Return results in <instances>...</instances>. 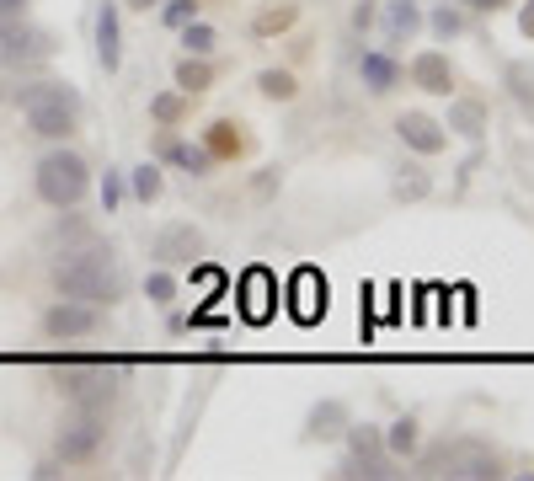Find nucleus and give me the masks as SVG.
I'll list each match as a JSON object with an SVG mask.
<instances>
[{
    "instance_id": "f257e3e1",
    "label": "nucleus",
    "mask_w": 534,
    "mask_h": 481,
    "mask_svg": "<svg viewBox=\"0 0 534 481\" xmlns=\"http://www.w3.org/2000/svg\"><path fill=\"white\" fill-rule=\"evenodd\" d=\"M49 278H54V294H59V300H86V305H97V310H102V305L113 310V305L123 300V289H129V278H123L113 246H107L102 236H86V241L65 246Z\"/></svg>"
},
{
    "instance_id": "f03ea898",
    "label": "nucleus",
    "mask_w": 534,
    "mask_h": 481,
    "mask_svg": "<svg viewBox=\"0 0 534 481\" xmlns=\"http://www.w3.org/2000/svg\"><path fill=\"white\" fill-rule=\"evenodd\" d=\"M33 182H38V198L49 209H75L91 193V166H86V155H75V150L59 145V150H49L38 161Z\"/></svg>"
},
{
    "instance_id": "7ed1b4c3",
    "label": "nucleus",
    "mask_w": 534,
    "mask_h": 481,
    "mask_svg": "<svg viewBox=\"0 0 534 481\" xmlns=\"http://www.w3.org/2000/svg\"><path fill=\"white\" fill-rule=\"evenodd\" d=\"M59 396L81 412H113L123 396V375L113 364H70L59 375Z\"/></svg>"
},
{
    "instance_id": "20e7f679",
    "label": "nucleus",
    "mask_w": 534,
    "mask_h": 481,
    "mask_svg": "<svg viewBox=\"0 0 534 481\" xmlns=\"http://www.w3.org/2000/svg\"><path fill=\"white\" fill-rule=\"evenodd\" d=\"M107 444V412H81L70 407L65 417H59V433H54V455L65 465H86L97 460Z\"/></svg>"
},
{
    "instance_id": "39448f33",
    "label": "nucleus",
    "mask_w": 534,
    "mask_h": 481,
    "mask_svg": "<svg viewBox=\"0 0 534 481\" xmlns=\"http://www.w3.org/2000/svg\"><path fill=\"white\" fill-rule=\"evenodd\" d=\"M59 54V38L49 27H27L22 17H11L0 27V70H38Z\"/></svg>"
},
{
    "instance_id": "423d86ee",
    "label": "nucleus",
    "mask_w": 534,
    "mask_h": 481,
    "mask_svg": "<svg viewBox=\"0 0 534 481\" xmlns=\"http://www.w3.org/2000/svg\"><path fill=\"white\" fill-rule=\"evenodd\" d=\"M444 476H454V481H497V476H508V471H502V455H497L492 444H481V439H449Z\"/></svg>"
},
{
    "instance_id": "0eeeda50",
    "label": "nucleus",
    "mask_w": 534,
    "mask_h": 481,
    "mask_svg": "<svg viewBox=\"0 0 534 481\" xmlns=\"http://www.w3.org/2000/svg\"><path fill=\"white\" fill-rule=\"evenodd\" d=\"M43 332L54 343H75V337H97L102 332V310L86 305V300H54L43 310Z\"/></svg>"
},
{
    "instance_id": "6e6552de",
    "label": "nucleus",
    "mask_w": 534,
    "mask_h": 481,
    "mask_svg": "<svg viewBox=\"0 0 534 481\" xmlns=\"http://www.w3.org/2000/svg\"><path fill=\"white\" fill-rule=\"evenodd\" d=\"M396 139H401V145L412 150V155H422V161H433V155L449 150V129H444V123H438L433 113H417V107L396 118Z\"/></svg>"
},
{
    "instance_id": "1a4fd4ad",
    "label": "nucleus",
    "mask_w": 534,
    "mask_h": 481,
    "mask_svg": "<svg viewBox=\"0 0 534 481\" xmlns=\"http://www.w3.org/2000/svg\"><path fill=\"white\" fill-rule=\"evenodd\" d=\"M155 155H161L166 166H177V172H187L193 182H203V177H214L219 172V161L203 145H193V139H177L171 129H161V139H155Z\"/></svg>"
},
{
    "instance_id": "9d476101",
    "label": "nucleus",
    "mask_w": 534,
    "mask_h": 481,
    "mask_svg": "<svg viewBox=\"0 0 534 481\" xmlns=\"http://www.w3.org/2000/svg\"><path fill=\"white\" fill-rule=\"evenodd\" d=\"M203 252H209V241H203V230H198L193 220H177V225H166L161 236H155V262H161V268L198 262Z\"/></svg>"
},
{
    "instance_id": "9b49d317",
    "label": "nucleus",
    "mask_w": 534,
    "mask_h": 481,
    "mask_svg": "<svg viewBox=\"0 0 534 481\" xmlns=\"http://www.w3.org/2000/svg\"><path fill=\"white\" fill-rule=\"evenodd\" d=\"M406 75H412V86L428 91V97H454V86H460V75H454V65H449L444 49H422Z\"/></svg>"
},
{
    "instance_id": "f8f14e48",
    "label": "nucleus",
    "mask_w": 534,
    "mask_h": 481,
    "mask_svg": "<svg viewBox=\"0 0 534 481\" xmlns=\"http://www.w3.org/2000/svg\"><path fill=\"white\" fill-rule=\"evenodd\" d=\"M91 38H97V65L113 75L123 65V27H118V0H102L97 22H91Z\"/></svg>"
},
{
    "instance_id": "ddd939ff",
    "label": "nucleus",
    "mask_w": 534,
    "mask_h": 481,
    "mask_svg": "<svg viewBox=\"0 0 534 481\" xmlns=\"http://www.w3.org/2000/svg\"><path fill=\"white\" fill-rule=\"evenodd\" d=\"M358 81L369 86V97H390L401 86V59L390 49H364L358 54Z\"/></svg>"
},
{
    "instance_id": "4468645a",
    "label": "nucleus",
    "mask_w": 534,
    "mask_h": 481,
    "mask_svg": "<svg viewBox=\"0 0 534 481\" xmlns=\"http://www.w3.org/2000/svg\"><path fill=\"white\" fill-rule=\"evenodd\" d=\"M422 33V6L417 0H385V49L396 54L406 43H417Z\"/></svg>"
},
{
    "instance_id": "2eb2a0df",
    "label": "nucleus",
    "mask_w": 534,
    "mask_h": 481,
    "mask_svg": "<svg viewBox=\"0 0 534 481\" xmlns=\"http://www.w3.org/2000/svg\"><path fill=\"white\" fill-rule=\"evenodd\" d=\"M11 102L17 107H70V113H81V91L70 81H33V86H17L11 91Z\"/></svg>"
},
{
    "instance_id": "dca6fc26",
    "label": "nucleus",
    "mask_w": 534,
    "mask_h": 481,
    "mask_svg": "<svg viewBox=\"0 0 534 481\" xmlns=\"http://www.w3.org/2000/svg\"><path fill=\"white\" fill-rule=\"evenodd\" d=\"M203 150L214 155V161H241V155L251 150V139L241 134V123L235 118H214L209 129H203V139H198Z\"/></svg>"
},
{
    "instance_id": "f3484780",
    "label": "nucleus",
    "mask_w": 534,
    "mask_h": 481,
    "mask_svg": "<svg viewBox=\"0 0 534 481\" xmlns=\"http://www.w3.org/2000/svg\"><path fill=\"white\" fill-rule=\"evenodd\" d=\"M337 476L342 481H390V476H401V460L396 455H342Z\"/></svg>"
},
{
    "instance_id": "a211bd4d",
    "label": "nucleus",
    "mask_w": 534,
    "mask_h": 481,
    "mask_svg": "<svg viewBox=\"0 0 534 481\" xmlns=\"http://www.w3.org/2000/svg\"><path fill=\"white\" fill-rule=\"evenodd\" d=\"M353 423V412H348V401H316L305 417V439H342V428Z\"/></svg>"
},
{
    "instance_id": "6ab92c4d",
    "label": "nucleus",
    "mask_w": 534,
    "mask_h": 481,
    "mask_svg": "<svg viewBox=\"0 0 534 481\" xmlns=\"http://www.w3.org/2000/svg\"><path fill=\"white\" fill-rule=\"evenodd\" d=\"M22 118L38 139H70L81 113H70V107H22Z\"/></svg>"
},
{
    "instance_id": "aec40b11",
    "label": "nucleus",
    "mask_w": 534,
    "mask_h": 481,
    "mask_svg": "<svg viewBox=\"0 0 534 481\" xmlns=\"http://www.w3.org/2000/svg\"><path fill=\"white\" fill-rule=\"evenodd\" d=\"M444 129L460 134V139H481V134H486V102H476V97H454Z\"/></svg>"
},
{
    "instance_id": "412c9836",
    "label": "nucleus",
    "mask_w": 534,
    "mask_h": 481,
    "mask_svg": "<svg viewBox=\"0 0 534 481\" xmlns=\"http://www.w3.org/2000/svg\"><path fill=\"white\" fill-rule=\"evenodd\" d=\"M171 81H177L182 97H203V91L214 86V65H209L203 54H182L177 70H171Z\"/></svg>"
},
{
    "instance_id": "4be33fe9",
    "label": "nucleus",
    "mask_w": 534,
    "mask_h": 481,
    "mask_svg": "<svg viewBox=\"0 0 534 481\" xmlns=\"http://www.w3.org/2000/svg\"><path fill=\"white\" fill-rule=\"evenodd\" d=\"M294 22H300V6H294V0H278V6H262L257 17H251V38H278V33H289Z\"/></svg>"
},
{
    "instance_id": "5701e85b",
    "label": "nucleus",
    "mask_w": 534,
    "mask_h": 481,
    "mask_svg": "<svg viewBox=\"0 0 534 481\" xmlns=\"http://www.w3.org/2000/svg\"><path fill=\"white\" fill-rule=\"evenodd\" d=\"M123 177H129V198H134V204H145V209L166 193V177H161V166H155V161H139Z\"/></svg>"
},
{
    "instance_id": "b1692460",
    "label": "nucleus",
    "mask_w": 534,
    "mask_h": 481,
    "mask_svg": "<svg viewBox=\"0 0 534 481\" xmlns=\"http://www.w3.org/2000/svg\"><path fill=\"white\" fill-rule=\"evenodd\" d=\"M422 27H428V33H433L438 43H454L470 22H465V6H449V0H438L428 17H422Z\"/></svg>"
},
{
    "instance_id": "393cba45",
    "label": "nucleus",
    "mask_w": 534,
    "mask_h": 481,
    "mask_svg": "<svg viewBox=\"0 0 534 481\" xmlns=\"http://www.w3.org/2000/svg\"><path fill=\"white\" fill-rule=\"evenodd\" d=\"M385 449H390V455H396V460H412L417 449H422V423H417L412 412H406V417H396V423L385 428Z\"/></svg>"
},
{
    "instance_id": "a878e982",
    "label": "nucleus",
    "mask_w": 534,
    "mask_h": 481,
    "mask_svg": "<svg viewBox=\"0 0 534 481\" xmlns=\"http://www.w3.org/2000/svg\"><path fill=\"white\" fill-rule=\"evenodd\" d=\"M428 193H433V177L422 172V166H401L396 182H390V198H396V204H417V198H428Z\"/></svg>"
},
{
    "instance_id": "bb28decb",
    "label": "nucleus",
    "mask_w": 534,
    "mask_h": 481,
    "mask_svg": "<svg viewBox=\"0 0 534 481\" xmlns=\"http://www.w3.org/2000/svg\"><path fill=\"white\" fill-rule=\"evenodd\" d=\"M342 439H348V455H390V449H385V428H374V423H348V428H342Z\"/></svg>"
},
{
    "instance_id": "cd10ccee",
    "label": "nucleus",
    "mask_w": 534,
    "mask_h": 481,
    "mask_svg": "<svg viewBox=\"0 0 534 481\" xmlns=\"http://www.w3.org/2000/svg\"><path fill=\"white\" fill-rule=\"evenodd\" d=\"M187 102H193V97H182V91H161V97H150V118L161 123V129H182V123H187Z\"/></svg>"
},
{
    "instance_id": "c85d7f7f",
    "label": "nucleus",
    "mask_w": 534,
    "mask_h": 481,
    "mask_svg": "<svg viewBox=\"0 0 534 481\" xmlns=\"http://www.w3.org/2000/svg\"><path fill=\"white\" fill-rule=\"evenodd\" d=\"M257 91L267 102H294V97H300V75H294V70H262Z\"/></svg>"
},
{
    "instance_id": "c756f323",
    "label": "nucleus",
    "mask_w": 534,
    "mask_h": 481,
    "mask_svg": "<svg viewBox=\"0 0 534 481\" xmlns=\"http://www.w3.org/2000/svg\"><path fill=\"white\" fill-rule=\"evenodd\" d=\"M177 33H182V54H203V59H209L214 49H219V33H214V27L209 22H187V27H177Z\"/></svg>"
},
{
    "instance_id": "7c9ffc66",
    "label": "nucleus",
    "mask_w": 534,
    "mask_h": 481,
    "mask_svg": "<svg viewBox=\"0 0 534 481\" xmlns=\"http://www.w3.org/2000/svg\"><path fill=\"white\" fill-rule=\"evenodd\" d=\"M508 91L518 97V107L534 118V70L529 65H508Z\"/></svg>"
},
{
    "instance_id": "2f4dec72",
    "label": "nucleus",
    "mask_w": 534,
    "mask_h": 481,
    "mask_svg": "<svg viewBox=\"0 0 534 481\" xmlns=\"http://www.w3.org/2000/svg\"><path fill=\"white\" fill-rule=\"evenodd\" d=\"M145 294H150V305H171V300H177V278H171L166 268H155L145 278Z\"/></svg>"
},
{
    "instance_id": "473e14b6",
    "label": "nucleus",
    "mask_w": 534,
    "mask_h": 481,
    "mask_svg": "<svg viewBox=\"0 0 534 481\" xmlns=\"http://www.w3.org/2000/svg\"><path fill=\"white\" fill-rule=\"evenodd\" d=\"M59 214H65V220L54 225V246H75V241H86V236H91V225H86V220H75L70 209H59Z\"/></svg>"
},
{
    "instance_id": "72a5a7b5",
    "label": "nucleus",
    "mask_w": 534,
    "mask_h": 481,
    "mask_svg": "<svg viewBox=\"0 0 534 481\" xmlns=\"http://www.w3.org/2000/svg\"><path fill=\"white\" fill-rule=\"evenodd\" d=\"M198 17V0H161V22L166 27H187Z\"/></svg>"
},
{
    "instance_id": "f704fd0d",
    "label": "nucleus",
    "mask_w": 534,
    "mask_h": 481,
    "mask_svg": "<svg viewBox=\"0 0 534 481\" xmlns=\"http://www.w3.org/2000/svg\"><path fill=\"white\" fill-rule=\"evenodd\" d=\"M123 193H129V177H123V172H107V177H102V214H113V209L123 204Z\"/></svg>"
},
{
    "instance_id": "c9c22d12",
    "label": "nucleus",
    "mask_w": 534,
    "mask_h": 481,
    "mask_svg": "<svg viewBox=\"0 0 534 481\" xmlns=\"http://www.w3.org/2000/svg\"><path fill=\"white\" fill-rule=\"evenodd\" d=\"M374 27V0H358L353 6V33H369Z\"/></svg>"
},
{
    "instance_id": "e433bc0d",
    "label": "nucleus",
    "mask_w": 534,
    "mask_h": 481,
    "mask_svg": "<svg viewBox=\"0 0 534 481\" xmlns=\"http://www.w3.org/2000/svg\"><path fill=\"white\" fill-rule=\"evenodd\" d=\"M465 11H476V17H497L502 6H513V0H460Z\"/></svg>"
},
{
    "instance_id": "4c0bfd02",
    "label": "nucleus",
    "mask_w": 534,
    "mask_h": 481,
    "mask_svg": "<svg viewBox=\"0 0 534 481\" xmlns=\"http://www.w3.org/2000/svg\"><path fill=\"white\" fill-rule=\"evenodd\" d=\"M33 476H38V481H54V476H65V460H59V455H54V460H38V465H33Z\"/></svg>"
},
{
    "instance_id": "58836bf2",
    "label": "nucleus",
    "mask_w": 534,
    "mask_h": 481,
    "mask_svg": "<svg viewBox=\"0 0 534 481\" xmlns=\"http://www.w3.org/2000/svg\"><path fill=\"white\" fill-rule=\"evenodd\" d=\"M518 33L534 43V0H524V6H518Z\"/></svg>"
},
{
    "instance_id": "ea45409f",
    "label": "nucleus",
    "mask_w": 534,
    "mask_h": 481,
    "mask_svg": "<svg viewBox=\"0 0 534 481\" xmlns=\"http://www.w3.org/2000/svg\"><path fill=\"white\" fill-rule=\"evenodd\" d=\"M278 193V172H262L257 177V198H273Z\"/></svg>"
},
{
    "instance_id": "a19ab883",
    "label": "nucleus",
    "mask_w": 534,
    "mask_h": 481,
    "mask_svg": "<svg viewBox=\"0 0 534 481\" xmlns=\"http://www.w3.org/2000/svg\"><path fill=\"white\" fill-rule=\"evenodd\" d=\"M27 6H33V0H0V11H6V17H27Z\"/></svg>"
},
{
    "instance_id": "79ce46f5",
    "label": "nucleus",
    "mask_w": 534,
    "mask_h": 481,
    "mask_svg": "<svg viewBox=\"0 0 534 481\" xmlns=\"http://www.w3.org/2000/svg\"><path fill=\"white\" fill-rule=\"evenodd\" d=\"M123 6H134V11H161V0H123Z\"/></svg>"
},
{
    "instance_id": "37998d69",
    "label": "nucleus",
    "mask_w": 534,
    "mask_h": 481,
    "mask_svg": "<svg viewBox=\"0 0 534 481\" xmlns=\"http://www.w3.org/2000/svg\"><path fill=\"white\" fill-rule=\"evenodd\" d=\"M6 22H11V17H6V11H0V27H6Z\"/></svg>"
}]
</instances>
